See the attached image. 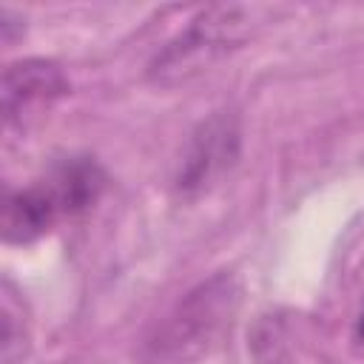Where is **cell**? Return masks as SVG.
<instances>
[{
    "instance_id": "obj_1",
    "label": "cell",
    "mask_w": 364,
    "mask_h": 364,
    "mask_svg": "<svg viewBox=\"0 0 364 364\" xmlns=\"http://www.w3.org/2000/svg\"><path fill=\"white\" fill-rule=\"evenodd\" d=\"M105 185L102 168L91 156H71L43 182L11 191L3 202V239L28 245L51 230L63 216H74L97 202Z\"/></svg>"
},
{
    "instance_id": "obj_2",
    "label": "cell",
    "mask_w": 364,
    "mask_h": 364,
    "mask_svg": "<svg viewBox=\"0 0 364 364\" xmlns=\"http://www.w3.org/2000/svg\"><path fill=\"white\" fill-rule=\"evenodd\" d=\"M239 301L233 276L219 273L179 299L159 321L148 341V355L156 364H185L196 358L230 321Z\"/></svg>"
},
{
    "instance_id": "obj_3",
    "label": "cell",
    "mask_w": 364,
    "mask_h": 364,
    "mask_svg": "<svg viewBox=\"0 0 364 364\" xmlns=\"http://www.w3.org/2000/svg\"><path fill=\"white\" fill-rule=\"evenodd\" d=\"M247 31L250 11L245 6H208L188 23V28L165 43L162 51H156L148 74L162 85L185 82L236 48Z\"/></svg>"
},
{
    "instance_id": "obj_4",
    "label": "cell",
    "mask_w": 364,
    "mask_h": 364,
    "mask_svg": "<svg viewBox=\"0 0 364 364\" xmlns=\"http://www.w3.org/2000/svg\"><path fill=\"white\" fill-rule=\"evenodd\" d=\"M239 156V119L230 111H216L188 139L176 171V191L185 196L208 191L219 176H225Z\"/></svg>"
},
{
    "instance_id": "obj_5",
    "label": "cell",
    "mask_w": 364,
    "mask_h": 364,
    "mask_svg": "<svg viewBox=\"0 0 364 364\" xmlns=\"http://www.w3.org/2000/svg\"><path fill=\"white\" fill-rule=\"evenodd\" d=\"M68 94V80L63 68L43 57H28L9 63L3 71V117L6 125H26L31 117L51 108Z\"/></svg>"
}]
</instances>
